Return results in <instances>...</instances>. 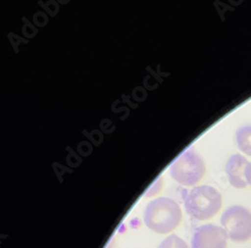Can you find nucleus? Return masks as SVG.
<instances>
[{
    "instance_id": "1",
    "label": "nucleus",
    "mask_w": 251,
    "mask_h": 248,
    "mask_svg": "<svg viewBox=\"0 0 251 248\" xmlns=\"http://www.w3.org/2000/svg\"><path fill=\"white\" fill-rule=\"evenodd\" d=\"M182 220L179 205L170 198H157L151 201L144 213V221L154 232L165 234L173 231Z\"/></svg>"
},
{
    "instance_id": "6",
    "label": "nucleus",
    "mask_w": 251,
    "mask_h": 248,
    "mask_svg": "<svg viewBox=\"0 0 251 248\" xmlns=\"http://www.w3.org/2000/svg\"><path fill=\"white\" fill-rule=\"evenodd\" d=\"M249 162L245 157L239 154H234L230 157L226 163V174L234 188L242 189L247 186V181L245 177V171Z\"/></svg>"
},
{
    "instance_id": "5",
    "label": "nucleus",
    "mask_w": 251,
    "mask_h": 248,
    "mask_svg": "<svg viewBox=\"0 0 251 248\" xmlns=\"http://www.w3.org/2000/svg\"><path fill=\"white\" fill-rule=\"evenodd\" d=\"M228 235L222 227L205 224L195 230L192 248H227Z\"/></svg>"
},
{
    "instance_id": "9",
    "label": "nucleus",
    "mask_w": 251,
    "mask_h": 248,
    "mask_svg": "<svg viewBox=\"0 0 251 248\" xmlns=\"http://www.w3.org/2000/svg\"><path fill=\"white\" fill-rule=\"evenodd\" d=\"M245 177H246L247 183L251 186V162L248 164V166H247V168H246Z\"/></svg>"
},
{
    "instance_id": "7",
    "label": "nucleus",
    "mask_w": 251,
    "mask_h": 248,
    "mask_svg": "<svg viewBox=\"0 0 251 248\" xmlns=\"http://www.w3.org/2000/svg\"><path fill=\"white\" fill-rule=\"evenodd\" d=\"M236 142L240 151L251 156V126H243L236 132Z\"/></svg>"
},
{
    "instance_id": "4",
    "label": "nucleus",
    "mask_w": 251,
    "mask_h": 248,
    "mask_svg": "<svg viewBox=\"0 0 251 248\" xmlns=\"http://www.w3.org/2000/svg\"><path fill=\"white\" fill-rule=\"evenodd\" d=\"M221 225L228 238L236 243L251 239V211L242 206H231L221 216Z\"/></svg>"
},
{
    "instance_id": "2",
    "label": "nucleus",
    "mask_w": 251,
    "mask_h": 248,
    "mask_svg": "<svg viewBox=\"0 0 251 248\" xmlns=\"http://www.w3.org/2000/svg\"><path fill=\"white\" fill-rule=\"evenodd\" d=\"M222 207L221 194L211 186H198L185 198L187 213L196 220H208L214 217Z\"/></svg>"
},
{
    "instance_id": "8",
    "label": "nucleus",
    "mask_w": 251,
    "mask_h": 248,
    "mask_svg": "<svg viewBox=\"0 0 251 248\" xmlns=\"http://www.w3.org/2000/svg\"><path fill=\"white\" fill-rule=\"evenodd\" d=\"M158 248H189L187 243L178 237L177 235H170L167 237L165 240L162 241V243L159 245Z\"/></svg>"
},
{
    "instance_id": "3",
    "label": "nucleus",
    "mask_w": 251,
    "mask_h": 248,
    "mask_svg": "<svg viewBox=\"0 0 251 248\" xmlns=\"http://www.w3.org/2000/svg\"><path fill=\"white\" fill-rule=\"evenodd\" d=\"M206 171L203 159L193 148L183 152L171 165V177L181 185L193 186L204 176Z\"/></svg>"
}]
</instances>
